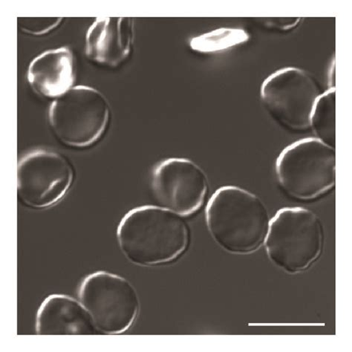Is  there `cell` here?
Here are the masks:
<instances>
[{
    "mask_svg": "<svg viewBox=\"0 0 352 352\" xmlns=\"http://www.w3.org/2000/svg\"><path fill=\"white\" fill-rule=\"evenodd\" d=\"M38 336H95L100 332L89 311L79 301L65 294H51L36 315Z\"/></svg>",
    "mask_w": 352,
    "mask_h": 352,
    "instance_id": "11",
    "label": "cell"
},
{
    "mask_svg": "<svg viewBox=\"0 0 352 352\" xmlns=\"http://www.w3.org/2000/svg\"><path fill=\"white\" fill-rule=\"evenodd\" d=\"M322 94L310 74L296 67L277 70L264 80L261 98L267 112L293 131L310 129L312 109Z\"/></svg>",
    "mask_w": 352,
    "mask_h": 352,
    "instance_id": "7",
    "label": "cell"
},
{
    "mask_svg": "<svg viewBox=\"0 0 352 352\" xmlns=\"http://www.w3.org/2000/svg\"><path fill=\"white\" fill-rule=\"evenodd\" d=\"M27 78L42 97L57 99L67 94L76 80L72 51L61 47L44 52L31 62Z\"/></svg>",
    "mask_w": 352,
    "mask_h": 352,
    "instance_id": "12",
    "label": "cell"
},
{
    "mask_svg": "<svg viewBox=\"0 0 352 352\" xmlns=\"http://www.w3.org/2000/svg\"><path fill=\"white\" fill-rule=\"evenodd\" d=\"M323 230L311 210L283 208L270 221L264 241L266 254L286 273L303 272L318 261L323 248Z\"/></svg>",
    "mask_w": 352,
    "mask_h": 352,
    "instance_id": "3",
    "label": "cell"
},
{
    "mask_svg": "<svg viewBox=\"0 0 352 352\" xmlns=\"http://www.w3.org/2000/svg\"><path fill=\"white\" fill-rule=\"evenodd\" d=\"M123 254L132 263L155 266L186 252L190 231L182 217L162 207L144 206L126 212L117 228Z\"/></svg>",
    "mask_w": 352,
    "mask_h": 352,
    "instance_id": "1",
    "label": "cell"
},
{
    "mask_svg": "<svg viewBox=\"0 0 352 352\" xmlns=\"http://www.w3.org/2000/svg\"><path fill=\"white\" fill-rule=\"evenodd\" d=\"M152 189L161 207L187 217L195 214L205 203L208 179L195 162L169 157L155 166Z\"/></svg>",
    "mask_w": 352,
    "mask_h": 352,
    "instance_id": "9",
    "label": "cell"
},
{
    "mask_svg": "<svg viewBox=\"0 0 352 352\" xmlns=\"http://www.w3.org/2000/svg\"><path fill=\"white\" fill-rule=\"evenodd\" d=\"M75 170L64 155L38 150L22 157L17 168L18 198L28 207L47 208L70 190Z\"/></svg>",
    "mask_w": 352,
    "mask_h": 352,
    "instance_id": "8",
    "label": "cell"
},
{
    "mask_svg": "<svg viewBox=\"0 0 352 352\" xmlns=\"http://www.w3.org/2000/svg\"><path fill=\"white\" fill-rule=\"evenodd\" d=\"M78 296L102 335L127 331L140 311V300L134 286L124 277L108 272L87 275L80 283Z\"/></svg>",
    "mask_w": 352,
    "mask_h": 352,
    "instance_id": "6",
    "label": "cell"
},
{
    "mask_svg": "<svg viewBox=\"0 0 352 352\" xmlns=\"http://www.w3.org/2000/svg\"><path fill=\"white\" fill-rule=\"evenodd\" d=\"M336 90L329 88L320 96L312 109L310 128L315 138L336 148Z\"/></svg>",
    "mask_w": 352,
    "mask_h": 352,
    "instance_id": "13",
    "label": "cell"
},
{
    "mask_svg": "<svg viewBox=\"0 0 352 352\" xmlns=\"http://www.w3.org/2000/svg\"><path fill=\"white\" fill-rule=\"evenodd\" d=\"M134 38L133 18H98L87 32V56L102 66L118 67L131 56Z\"/></svg>",
    "mask_w": 352,
    "mask_h": 352,
    "instance_id": "10",
    "label": "cell"
},
{
    "mask_svg": "<svg viewBox=\"0 0 352 352\" xmlns=\"http://www.w3.org/2000/svg\"><path fill=\"white\" fill-rule=\"evenodd\" d=\"M275 173L290 197L304 201L320 197L336 186V148L315 137L300 139L277 157Z\"/></svg>",
    "mask_w": 352,
    "mask_h": 352,
    "instance_id": "4",
    "label": "cell"
},
{
    "mask_svg": "<svg viewBox=\"0 0 352 352\" xmlns=\"http://www.w3.org/2000/svg\"><path fill=\"white\" fill-rule=\"evenodd\" d=\"M111 119L107 98L95 88L78 86L52 102L49 120L60 142L85 148L96 144L106 133Z\"/></svg>",
    "mask_w": 352,
    "mask_h": 352,
    "instance_id": "5",
    "label": "cell"
},
{
    "mask_svg": "<svg viewBox=\"0 0 352 352\" xmlns=\"http://www.w3.org/2000/svg\"><path fill=\"white\" fill-rule=\"evenodd\" d=\"M248 33L239 28H220L191 39L192 50L201 54L223 52L249 41Z\"/></svg>",
    "mask_w": 352,
    "mask_h": 352,
    "instance_id": "14",
    "label": "cell"
},
{
    "mask_svg": "<svg viewBox=\"0 0 352 352\" xmlns=\"http://www.w3.org/2000/svg\"><path fill=\"white\" fill-rule=\"evenodd\" d=\"M210 234L226 252L252 254L263 243L270 215L263 201L252 192L232 185L219 188L206 209Z\"/></svg>",
    "mask_w": 352,
    "mask_h": 352,
    "instance_id": "2",
    "label": "cell"
}]
</instances>
